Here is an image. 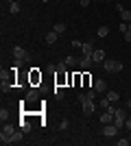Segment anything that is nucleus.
Listing matches in <instances>:
<instances>
[{
  "mask_svg": "<svg viewBox=\"0 0 131 146\" xmlns=\"http://www.w3.org/2000/svg\"><path fill=\"white\" fill-rule=\"evenodd\" d=\"M66 68H68V66H66V61H61V63H57L55 70H57V72H66Z\"/></svg>",
  "mask_w": 131,
  "mask_h": 146,
  "instance_id": "obj_22",
  "label": "nucleus"
},
{
  "mask_svg": "<svg viewBox=\"0 0 131 146\" xmlns=\"http://www.w3.org/2000/svg\"><path fill=\"white\" fill-rule=\"evenodd\" d=\"M125 127H127V129L131 131V118H127V120H125Z\"/></svg>",
  "mask_w": 131,
  "mask_h": 146,
  "instance_id": "obj_28",
  "label": "nucleus"
},
{
  "mask_svg": "<svg viewBox=\"0 0 131 146\" xmlns=\"http://www.w3.org/2000/svg\"><path fill=\"white\" fill-rule=\"evenodd\" d=\"M129 46H131V44H129Z\"/></svg>",
  "mask_w": 131,
  "mask_h": 146,
  "instance_id": "obj_33",
  "label": "nucleus"
},
{
  "mask_svg": "<svg viewBox=\"0 0 131 146\" xmlns=\"http://www.w3.org/2000/svg\"><path fill=\"white\" fill-rule=\"evenodd\" d=\"M81 50H83V55H90V57H92V52H94V50H96V48H94V46H92V44H90V42H83Z\"/></svg>",
  "mask_w": 131,
  "mask_h": 146,
  "instance_id": "obj_14",
  "label": "nucleus"
},
{
  "mask_svg": "<svg viewBox=\"0 0 131 146\" xmlns=\"http://www.w3.org/2000/svg\"><path fill=\"white\" fill-rule=\"evenodd\" d=\"M92 63H94V59L90 55H83L81 59H79V66L83 68V70H87V68H92Z\"/></svg>",
  "mask_w": 131,
  "mask_h": 146,
  "instance_id": "obj_7",
  "label": "nucleus"
},
{
  "mask_svg": "<svg viewBox=\"0 0 131 146\" xmlns=\"http://www.w3.org/2000/svg\"><path fill=\"white\" fill-rule=\"evenodd\" d=\"M20 129H22L24 133H29V131H31V122H29V120H26V118H24V120L20 122Z\"/></svg>",
  "mask_w": 131,
  "mask_h": 146,
  "instance_id": "obj_19",
  "label": "nucleus"
},
{
  "mask_svg": "<svg viewBox=\"0 0 131 146\" xmlns=\"http://www.w3.org/2000/svg\"><path fill=\"white\" fill-rule=\"evenodd\" d=\"M127 107H129V109H131V98H129V100H127Z\"/></svg>",
  "mask_w": 131,
  "mask_h": 146,
  "instance_id": "obj_30",
  "label": "nucleus"
},
{
  "mask_svg": "<svg viewBox=\"0 0 131 146\" xmlns=\"http://www.w3.org/2000/svg\"><path fill=\"white\" fill-rule=\"evenodd\" d=\"M63 61H66V66H68V68H74V66H79V59H74V57H66Z\"/></svg>",
  "mask_w": 131,
  "mask_h": 146,
  "instance_id": "obj_17",
  "label": "nucleus"
},
{
  "mask_svg": "<svg viewBox=\"0 0 131 146\" xmlns=\"http://www.w3.org/2000/svg\"><path fill=\"white\" fill-rule=\"evenodd\" d=\"M96 35H98V37H107V35H109V26H105V24H103L98 31H96Z\"/></svg>",
  "mask_w": 131,
  "mask_h": 146,
  "instance_id": "obj_18",
  "label": "nucleus"
},
{
  "mask_svg": "<svg viewBox=\"0 0 131 146\" xmlns=\"http://www.w3.org/2000/svg\"><path fill=\"white\" fill-rule=\"evenodd\" d=\"M100 122H103V124H112V122H114V113L105 109V113L100 116Z\"/></svg>",
  "mask_w": 131,
  "mask_h": 146,
  "instance_id": "obj_12",
  "label": "nucleus"
},
{
  "mask_svg": "<svg viewBox=\"0 0 131 146\" xmlns=\"http://www.w3.org/2000/svg\"><path fill=\"white\" fill-rule=\"evenodd\" d=\"M79 2H81V7H87V5H90V0H79Z\"/></svg>",
  "mask_w": 131,
  "mask_h": 146,
  "instance_id": "obj_29",
  "label": "nucleus"
},
{
  "mask_svg": "<svg viewBox=\"0 0 131 146\" xmlns=\"http://www.w3.org/2000/svg\"><path fill=\"white\" fill-rule=\"evenodd\" d=\"M125 120H127L125 109H116V113H114V124H116L118 129H122L125 127Z\"/></svg>",
  "mask_w": 131,
  "mask_h": 146,
  "instance_id": "obj_2",
  "label": "nucleus"
},
{
  "mask_svg": "<svg viewBox=\"0 0 131 146\" xmlns=\"http://www.w3.org/2000/svg\"><path fill=\"white\" fill-rule=\"evenodd\" d=\"M9 13H11V15H18L20 13V5L15 0H9Z\"/></svg>",
  "mask_w": 131,
  "mask_h": 146,
  "instance_id": "obj_13",
  "label": "nucleus"
},
{
  "mask_svg": "<svg viewBox=\"0 0 131 146\" xmlns=\"http://www.w3.org/2000/svg\"><path fill=\"white\" fill-rule=\"evenodd\" d=\"M105 98L109 100V103H118L120 94H118V92H114V90H109V92H105Z\"/></svg>",
  "mask_w": 131,
  "mask_h": 146,
  "instance_id": "obj_11",
  "label": "nucleus"
},
{
  "mask_svg": "<svg viewBox=\"0 0 131 146\" xmlns=\"http://www.w3.org/2000/svg\"><path fill=\"white\" fill-rule=\"evenodd\" d=\"M7 118H9V111H7V109H2V111H0V120L5 122V120H7Z\"/></svg>",
  "mask_w": 131,
  "mask_h": 146,
  "instance_id": "obj_23",
  "label": "nucleus"
},
{
  "mask_svg": "<svg viewBox=\"0 0 131 146\" xmlns=\"http://www.w3.org/2000/svg\"><path fill=\"white\" fill-rule=\"evenodd\" d=\"M103 68H105L107 72L116 74V72H120V70H122V63H120V61H116V59H105V61H103Z\"/></svg>",
  "mask_w": 131,
  "mask_h": 146,
  "instance_id": "obj_1",
  "label": "nucleus"
},
{
  "mask_svg": "<svg viewBox=\"0 0 131 146\" xmlns=\"http://www.w3.org/2000/svg\"><path fill=\"white\" fill-rule=\"evenodd\" d=\"M13 57H15V61H26L29 59V52H26L22 46H15V48H13Z\"/></svg>",
  "mask_w": 131,
  "mask_h": 146,
  "instance_id": "obj_5",
  "label": "nucleus"
},
{
  "mask_svg": "<svg viewBox=\"0 0 131 146\" xmlns=\"http://www.w3.org/2000/svg\"><path fill=\"white\" fill-rule=\"evenodd\" d=\"M22 137H24V131L20 129V131H15V133L9 137V144H18V142H22Z\"/></svg>",
  "mask_w": 131,
  "mask_h": 146,
  "instance_id": "obj_9",
  "label": "nucleus"
},
{
  "mask_svg": "<svg viewBox=\"0 0 131 146\" xmlns=\"http://www.w3.org/2000/svg\"><path fill=\"white\" fill-rule=\"evenodd\" d=\"M83 42H79V39H72V48H81Z\"/></svg>",
  "mask_w": 131,
  "mask_h": 146,
  "instance_id": "obj_25",
  "label": "nucleus"
},
{
  "mask_svg": "<svg viewBox=\"0 0 131 146\" xmlns=\"http://www.w3.org/2000/svg\"><path fill=\"white\" fill-rule=\"evenodd\" d=\"M37 98H39V92L35 90V87H33V90H29V92H26V98H24V100H26V103H35Z\"/></svg>",
  "mask_w": 131,
  "mask_h": 146,
  "instance_id": "obj_8",
  "label": "nucleus"
},
{
  "mask_svg": "<svg viewBox=\"0 0 131 146\" xmlns=\"http://www.w3.org/2000/svg\"><path fill=\"white\" fill-rule=\"evenodd\" d=\"M81 105H83V113H85V116H92L94 109H96V103H94L92 98H85Z\"/></svg>",
  "mask_w": 131,
  "mask_h": 146,
  "instance_id": "obj_4",
  "label": "nucleus"
},
{
  "mask_svg": "<svg viewBox=\"0 0 131 146\" xmlns=\"http://www.w3.org/2000/svg\"><path fill=\"white\" fill-rule=\"evenodd\" d=\"M66 129H68V120H61L59 122V131H66Z\"/></svg>",
  "mask_w": 131,
  "mask_h": 146,
  "instance_id": "obj_24",
  "label": "nucleus"
},
{
  "mask_svg": "<svg viewBox=\"0 0 131 146\" xmlns=\"http://www.w3.org/2000/svg\"><path fill=\"white\" fill-rule=\"evenodd\" d=\"M53 31H55L57 35H61V33H66V24H63V22H55V26H53Z\"/></svg>",
  "mask_w": 131,
  "mask_h": 146,
  "instance_id": "obj_16",
  "label": "nucleus"
},
{
  "mask_svg": "<svg viewBox=\"0 0 131 146\" xmlns=\"http://www.w3.org/2000/svg\"><path fill=\"white\" fill-rule=\"evenodd\" d=\"M120 18H122V22H131V11L122 9V11H120Z\"/></svg>",
  "mask_w": 131,
  "mask_h": 146,
  "instance_id": "obj_20",
  "label": "nucleus"
},
{
  "mask_svg": "<svg viewBox=\"0 0 131 146\" xmlns=\"http://www.w3.org/2000/svg\"><path fill=\"white\" fill-rule=\"evenodd\" d=\"M57 37H59V35H57L55 31H50V33H46V44H48V46H53V44L57 42Z\"/></svg>",
  "mask_w": 131,
  "mask_h": 146,
  "instance_id": "obj_15",
  "label": "nucleus"
},
{
  "mask_svg": "<svg viewBox=\"0 0 131 146\" xmlns=\"http://www.w3.org/2000/svg\"><path fill=\"white\" fill-rule=\"evenodd\" d=\"M55 98H57V100H61V98H63V90H61L59 85L55 87Z\"/></svg>",
  "mask_w": 131,
  "mask_h": 146,
  "instance_id": "obj_21",
  "label": "nucleus"
},
{
  "mask_svg": "<svg viewBox=\"0 0 131 146\" xmlns=\"http://www.w3.org/2000/svg\"><path fill=\"white\" fill-rule=\"evenodd\" d=\"M42 2H48V0H42Z\"/></svg>",
  "mask_w": 131,
  "mask_h": 146,
  "instance_id": "obj_32",
  "label": "nucleus"
},
{
  "mask_svg": "<svg viewBox=\"0 0 131 146\" xmlns=\"http://www.w3.org/2000/svg\"><path fill=\"white\" fill-rule=\"evenodd\" d=\"M94 90L98 92V94H105V92H107V83H105L103 79H98L96 83H94Z\"/></svg>",
  "mask_w": 131,
  "mask_h": 146,
  "instance_id": "obj_10",
  "label": "nucleus"
},
{
  "mask_svg": "<svg viewBox=\"0 0 131 146\" xmlns=\"http://www.w3.org/2000/svg\"><path fill=\"white\" fill-rule=\"evenodd\" d=\"M118 131L120 129L116 127V124H103V135H105V137H116V135H118Z\"/></svg>",
  "mask_w": 131,
  "mask_h": 146,
  "instance_id": "obj_3",
  "label": "nucleus"
},
{
  "mask_svg": "<svg viewBox=\"0 0 131 146\" xmlns=\"http://www.w3.org/2000/svg\"><path fill=\"white\" fill-rule=\"evenodd\" d=\"M118 146H129V140H118Z\"/></svg>",
  "mask_w": 131,
  "mask_h": 146,
  "instance_id": "obj_27",
  "label": "nucleus"
},
{
  "mask_svg": "<svg viewBox=\"0 0 131 146\" xmlns=\"http://www.w3.org/2000/svg\"><path fill=\"white\" fill-rule=\"evenodd\" d=\"M122 35H125V39H127V42L131 44V31H127V33H122Z\"/></svg>",
  "mask_w": 131,
  "mask_h": 146,
  "instance_id": "obj_26",
  "label": "nucleus"
},
{
  "mask_svg": "<svg viewBox=\"0 0 131 146\" xmlns=\"http://www.w3.org/2000/svg\"><path fill=\"white\" fill-rule=\"evenodd\" d=\"M92 59H94V63H103V61H105V50H103V48H96L92 52Z\"/></svg>",
  "mask_w": 131,
  "mask_h": 146,
  "instance_id": "obj_6",
  "label": "nucleus"
},
{
  "mask_svg": "<svg viewBox=\"0 0 131 146\" xmlns=\"http://www.w3.org/2000/svg\"><path fill=\"white\" fill-rule=\"evenodd\" d=\"M129 31H131V22H129Z\"/></svg>",
  "mask_w": 131,
  "mask_h": 146,
  "instance_id": "obj_31",
  "label": "nucleus"
}]
</instances>
